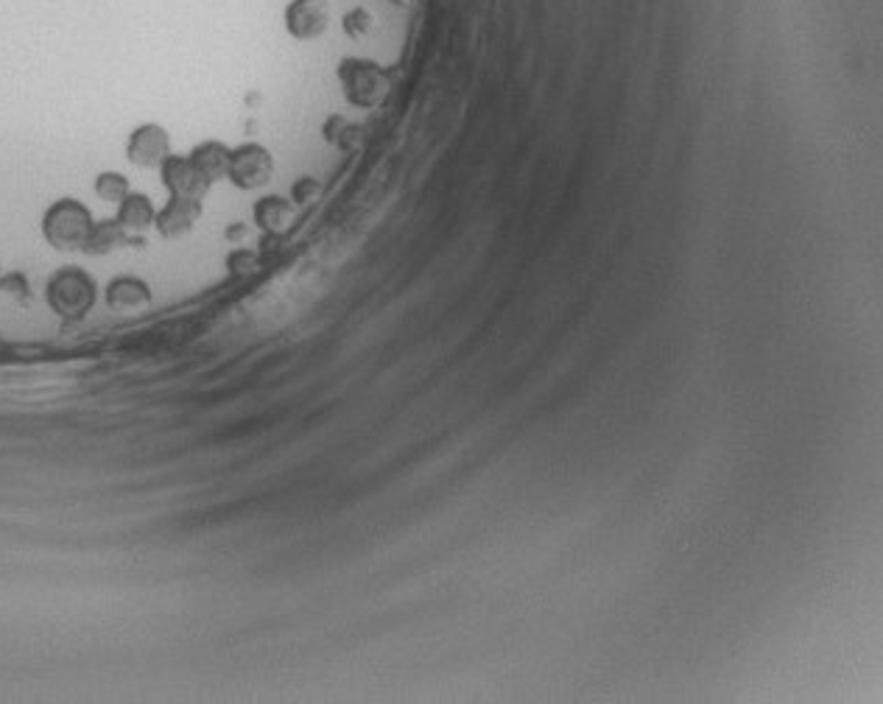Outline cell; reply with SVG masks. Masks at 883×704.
<instances>
[{"instance_id": "obj_1", "label": "cell", "mask_w": 883, "mask_h": 704, "mask_svg": "<svg viewBox=\"0 0 883 704\" xmlns=\"http://www.w3.org/2000/svg\"><path fill=\"white\" fill-rule=\"evenodd\" d=\"M335 79H339L344 101L355 110L381 107L392 87L387 68L370 57H344L335 68Z\"/></svg>"}, {"instance_id": "obj_2", "label": "cell", "mask_w": 883, "mask_h": 704, "mask_svg": "<svg viewBox=\"0 0 883 704\" xmlns=\"http://www.w3.org/2000/svg\"><path fill=\"white\" fill-rule=\"evenodd\" d=\"M46 302L59 319L79 322L99 302V283L81 266H62L48 278Z\"/></svg>"}, {"instance_id": "obj_3", "label": "cell", "mask_w": 883, "mask_h": 704, "mask_svg": "<svg viewBox=\"0 0 883 704\" xmlns=\"http://www.w3.org/2000/svg\"><path fill=\"white\" fill-rule=\"evenodd\" d=\"M93 224L96 219L84 202L64 197L48 204L40 230L48 247L57 249V252H84Z\"/></svg>"}, {"instance_id": "obj_4", "label": "cell", "mask_w": 883, "mask_h": 704, "mask_svg": "<svg viewBox=\"0 0 883 704\" xmlns=\"http://www.w3.org/2000/svg\"><path fill=\"white\" fill-rule=\"evenodd\" d=\"M274 171H278L274 154L263 143L247 140V143L235 145L230 151V173H227V180L238 191H260V188H267L274 180Z\"/></svg>"}, {"instance_id": "obj_5", "label": "cell", "mask_w": 883, "mask_h": 704, "mask_svg": "<svg viewBox=\"0 0 883 704\" xmlns=\"http://www.w3.org/2000/svg\"><path fill=\"white\" fill-rule=\"evenodd\" d=\"M283 23L291 40L313 42L328 34L330 23H333V7H330V0H289Z\"/></svg>"}, {"instance_id": "obj_6", "label": "cell", "mask_w": 883, "mask_h": 704, "mask_svg": "<svg viewBox=\"0 0 883 704\" xmlns=\"http://www.w3.org/2000/svg\"><path fill=\"white\" fill-rule=\"evenodd\" d=\"M171 154V134L160 123H140L127 138V160L143 171H157Z\"/></svg>"}, {"instance_id": "obj_7", "label": "cell", "mask_w": 883, "mask_h": 704, "mask_svg": "<svg viewBox=\"0 0 883 704\" xmlns=\"http://www.w3.org/2000/svg\"><path fill=\"white\" fill-rule=\"evenodd\" d=\"M160 182L168 191V197H185V199H204L210 185L202 173L197 171V165L191 162V157L185 154H168V160L160 168Z\"/></svg>"}, {"instance_id": "obj_8", "label": "cell", "mask_w": 883, "mask_h": 704, "mask_svg": "<svg viewBox=\"0 0 883 704\" xmlns=\"http://www.w3.org/2000/svg\"><path fill=\"white\" fill-rule=\"evenodd\" d=\"M202 199H185V197H168V202L157 210L154 215V230L160 232V238L165 241H177V238L191 235L193 227L202 219Z\"/></svg>"}, {"instance_id": "obj_9", "label": "cell", "mask_w": 883, "mask_h": 704, "mask_svg": "<svg viewBox=\"0 0 883 704\" xmlns=\"http://www.w3.org/2000/svg\"><path fill=\"white\" fill-rule=\"evenodd\" d=\"M297 219V204L280 193H267L252 204V224L267 235H285Z\"/></svg>"}, {"instance_id": "obj_10", "label": "cell", "mask_w": 883, "mask_h": 704, "mask_svg": "<svg viewBox=\"0 0 883 704\" xmlns=\"http://www.w3.org/2000/svg\"><path fill=\"white\" fill-rule=\"evenodd\" d=\"M154 294H151V285L146 283L143 278H134V274H118L107 283L104 289V302L110 311L118 313H129V311H140V308H149Z\"/></svg>"}, {"instance_id": "obj_11", "label": "cell", "mask_w": 883, "mask_h": 704, "mask_svg": "<svg viewBox=\"0 0 883 704\" xmlns=\"http://www.w3.org/2000/svg\"><path fill=\"white\" fill-rule=\"evenodd\" d=\"M230 145L221 143V140H202V143L193 145L188 157L204 180L215 185V182H224L227 173H230Z\"/></svg>"}, {"instance_id": "obj_12", "label": "cell", "mask_w": 883, "mask_h": 704, "mask_svg": "<svg viewBox=\"0 0 883 704\" xmlns=\"http://www.w3.org/2000/svg\"><path fill=\"white\" fill-rule=\"evenodd\" d=\"M154 215H157V208H154V202H151L149 193L129 191L127 197H123V202L118 204L116 219H118V224L129 232V235H138V232H146L154 227Z\"/></svg>"}, {"instance_id": "obj_13", "label": "cell", "mask_w": 883, "mask_h": 704, "mask_svg": "<svg viewBox=\"0 0 883 704\" xmlns=\"http://www.w3.org/2000/svg\"><path fill=\"white\" fill-rule=\"evenodd\" d=\"M127 241H129V232L118 224V219H101V221H96L93 230H90V238H87V243H84V254L104 258V254L121 249Z\"/></svg>"}, {"instance_id": "obj_14", "label": "cell", "mask_w": 883, "mask_h": 704, "mask_svg": "<svg viewBox=\"0 0 883 704\" xmlns=\"http://www.w3.org/2000/svg\"><path fill=\"white\" fill-rule=\"evenodd\" d=\"M93 191L101 202L116 204L118 208V204L123 202V197L132 191V185H129V180L121 171H101L93 182Z\"/></svg>"}, {"instance_id": "obj_15", "label": "cell", "mask_w": 883, "mask_h": 704, "mask_svg": "<svg viewBox=\"0 0 883 704\" xmlns=\"http://www.w3.org/2000/svg\"><path fill=\"white\" fill-rule=\"evenodd\" d=\"M322 134H324V140H328L330 145H339V149L352 151V149H355V143H359L361 129L352 127V123L347 121V118L330 115L328 121H324Z\"/></svg>"}, {"instance_id": "obj_16", "label": "cell", "mask_w": 883, "mask_h": 704, "mask_svg": "<svg viewBox=\"0 0 883 704\" xmlns=\"http://www.w3.org/2000/svg\"><path fill=\"white\" fill-rule=\"evenodd\" d=\"M224 266H227V272L238 280L254 278V274L260 272V252L258 249H249V247L230 249L224 258Z\"/></svg>"}, {"instance_id": "obj_17", "label": "cell", "mask_w": 883, "mask_h": 704, "mask_svg": "<svg viewBox=\"0 0 883 704\" xmlns=\"http://www.w3.org/2000/svg\"><path fill=\"white\" fill-rule=\"evenodd\" d=\"M341 31L355 42L367 40V37L375 31V14H372L367 7L347 9L344 18H341Z\"/></svg>"}, {"instance_id": "obj_18", "label": "cell", "mask_w": 883, "mask_h": 704, "mask_svg": "<svg viewBox=\"0 0 883 704\" xmlns=\"http://www.w3.org/2000/svg\"><path fill=\"white\" fill-rule=\"evenodd\" d=\"M319 193H322V182L317 180V177H300V180L294 182V185H291V202L297 204V208H305V204H311V202H317L319 199Z\"/></svg>"}, {"instance_id": "obj_19", "label": "cell", "mask_w": 883, "mask_h": 704, "mask_svg": "<svg viewBox=\"0 0 883 704\" xmlns=\"http://www.w3.org/2000/svg\"><path fill=\"white\" fill-rule=\"evenodd\" d=\"M0 291L7 296H12L14 302H29L31 300V283L23 272H9L0 278Z\"/></svg>"}, {"instance_id": "obj_20", "label": "cell", "mask_w": 883, "mask_h": 704, "mask_svg": "<svg viewBox=\"0 0 883 704\" xmlns=\"http://www.w3.org/2000/svg\"><path fill=\"white\" fill-rule=\"evenodd\" d=\"M247 232H249V227L243 224V221H235V224L227 227V230H224V238H227V241H230V243H241L243 238H247Z\"/></svg>"}]
</instances>
